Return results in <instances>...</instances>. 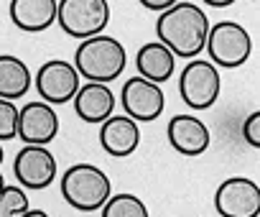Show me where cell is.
Instances as JSON below:
<instances>
[{
	"label": "cell",
	"instance_id": "6da1fadb",
	"mask_svg": "<svg viewBox=\"0 0 260 217\" xmlns=\"http://www.w3.org/2000/svg\"><path fill=\"white\" fill-rule=\"evenodd\" d=\"M156 34H158V44H164L174 56L191 61L207 46L209 18L202 11V6L184 0V3H174L166 13L158 16Z\"/></svg>",
	"mask_w": 260,
	"mask_h": 217
},
{
	"label": "cell",
	"instance_id": "7a4b0ae2",
	"mask_svg": "<svg viewBox=\"0 0 260 217\" xmlns=\"http://www.w3.org/2000/svg\"><path fill=\"white\" fill-rule=\"evenodd\" d=\"M127 64V54H125V46L112 39V36H94V39H87L77 46L74 51V69L79 77H84L87 82H97V84H107V82H115L122 69Z\"/></svg>",
	"mask_w": 260,
	"mask_h": 217
},
{
	"label": "cell",
	"instance_id": "3957f363",
	"mask_svg": "<svg viewBox=\"0 0 260 217\" xmlns=\"http://www.w3.org/2000/svg\"><path fill=\"white\" fill-rule=\"evenodd\" d=\"M61 197L79 212H97L112 197L110 176L94 164H74L61 176Z\"/></svg>",
	"mask_w": 260,
	"mask_h": 217
},
{
	"label": "cell",
	"instance_id": "277c9868",
	"mask_svg": "<svg viewBox=\"0 0 260 217\" xmlns=\"http://www.w3.org/2000/svg\"><path fill=\"white\" fill-rule=\"evenodd\" d=\"M56 21L67 36L87 41L100 36L110 23V3L105 0H59Z\"/></svg>",
	"mask_w": 260,
	"mask_h": 217
},
{
	"label": "cell",
	"instance_id": "5b68a950",
	"mask_svg": "<svg viewBox=\"0 0 260 217\" xmlns=\"http://www.w3.org/2000/svg\"><path fill=\"white\" fill-rule=\"evenodd\" d=\"M209 59L214 67L222 69H237L250 59L252 51V39L250 34L235 23V21H219L214 26H209V36H207V46Z\"/></svg>",
	"mask_w": 260,
	"mask_h": 217
},
{
	"label": "cell",
	"instance_id": "8992f818",
	"mask_svg": "<svg viewBox=\"0 0 260 217\" xmlns=\"http://www.w3.org/2000/svg\"><path fill=\"white\" fill-rule=\"evenodd\" d=\"M222 89L219 69L207 59H191L179 77V95L191 110H209Z\"/></svg>",
	"mask_w": 260,
	"mask_h": 217
},
{
	"label": "cell",
	"instance_id": "52a82bcc",
	"mask_svg": "<svg viewBox=\"0 0 260 217\" xmlns=\"http://www.w3.org/2000/svg\"><path fill=\"white\" fill-rule=\"evenodd\" d=\"M120 105L130 120L141 123H153L166 105V95L158 84L143 79V77H130L122 89H120Z\"/></svg>",
	"mask_w": 260,
	"mask_h": 217
},
{
	"label": "cell",
	"instance_id": "ba28073f",
	"mask_svg": "<svg viewBox=\"0 0 260 217\" xmlns=\"http://www.w3.org/2000/svg\"><path fill=\"white\" fill-rule=\"evenodd\" d=\"M34 84L41 95V102L46 105H67L74 100L77 89H79V74L77 69L64 61V59H49L39 67Z\"/></svg>",
	"mask_w": 260,
	"mask_h": 217
},
{
	"label": "cell",
	"instance_id": "9c48e42d",
	"mask_svg": "<svg viewBox=\"0 0 260 217\" xmlns=\"http://www.w3.org/2000/svg\"><path fill=\"white\" fill-rule=\"evenodd\" d=\"M214 209L219 217H257L260 187L247 176H230L214 192Z\"/></svg>",
	"mask_w": 260,
	"mask_h": 217
},
{
	"label": "cell",
	"instance_id": "30bf717a",
	"mask_svg": "<svg viewBox=\"0 0 260 217\" xmlns=\"http://www.w3.org/2000/svg\"><path fill=\"white\" fill-rule=\"evenodd\" d=\"M16 136L23 146H49L59 136V115L51 105L34 100L18 107V131Z\"/></svg>",
	"mask_w": 260,
	"mask_h": 217
},
{
	"label": "cell",
	"instance_id": "8fae6325",
	"mask_svg": "<svg viewBox=\"0 0 260 217\" xmlns=\"http://www.w3.org/2000/svg\"><path fill=\"white\" fill-rule=\"evenodd\" d=\"M13 174L21 189H46L56 179V156L44 146H23L13 159Z\"/></svg>",
	"mask_w": 260,
	"mask_h": 217
},
{
	"label": "cell",
	"instance_id": "7c38bea8",
	"mask_svg": "<svg viewBox=\"0 0 260 217\" xmlns=\"http://www.w3.org/2000/svg\"><path fill=\"white\" fill-rule=\"evenodd\" d=\"M169 143L176 153L181 156H202L209 148V128L197 118V115H174L169 120Z\"/></svg>",
	"mask_w": 260,
	"mask_h": 217
},
{
	"label": "cell",
	"instance_id": "4fadbf2b",
	"mask_svg": "<svg viewBox=\"0 0 260 217\" xmlns=\"http://www.w3.org/2000/svg\"><path fill=\"white\" fill-rule=\"evenodd\" d=\"M74 113L84 120V123H94L102 126L107 118H112L117 97L107 84H97V82H87L79 84L77 95H74Z\"/></svg>",
	"mask_w": 260,
	"mask_h": 217
},
{
	"label": "cell",
	"instance_id": "5bb4252c",
	"mask_svg": "<svg viewBox=\"0 0 260 217\" xmlns=\"http://www.w3.org/2000/svg\"><path fill=\"white\" fill-rule=\"evenodd\" d=\"M100 146L107 156L125 159L141 146V126L127 115H112L100 126Z\"/></svg>",
	"mask_w": 260,
	"mask_h": 217
},
{
	"label": "cell",
	"instance_id": "9a60e30c",
	"mask_svg": "<svg viewBox=\"0 0 260 217\" xmlns=\"http://www.w3.org/2000/svg\"><path fill=\"white\" fill-rule=\"evenodd\" d=\"M13 26L26 34H41L56 23V0H13L8 6Z\"/></svg>",
	"mask_w": 260,
	"mask_h": 217
},
{
	"label": "cell",
	"instance_id": "2e32d148",
	"mask_svg": "<svg viewBox=\"0 0 260 217\" xmlns=\"http://www.w3.org/2000/svg\"><path fill=\"white\" fill-rule=\"evenodd\" d=\"M136 67H138V77L153 82V84H164L174 77L176 69V56L158 41L143 44L136 54Z\"/></svg>",
	"mask_w": 260,
	"mask_h": 217
},
{
	"label": "cell",
	"instance_id": "e0dca14e",
	"mask_svg": "<svg viewBox=\"0 0 260 217\" xmlns=\"http://www.w3.org/2000/svg\"><path fill=\"white\" fill-rule=\"evenodd\" d=\"M31 69L13 54H0V100H18L31 89Z\"/></svg>",
	"mask_w": 260,
	"mask_h": 217
},
{
	"label": "cell",
	"instance_id": "ac0fdd59",
	"mask_svg": "<svg viewBox=\"0 0 260 217\" xmlns=\"http://www.w3.org/2000/svg\"><path fill=\"white\" fill-rule=\"evenodd\" d=\"M100 212H102V217H151L146 202L136 194H127V192L112 194Z\"/></svg>",
	"mask_w": 260,
	"mask_h": 217
},
{
	"label": "cell",
	"instance_id": "d6986e66",
	"mask_svg": "<svg viewBox=\"0 0 260 217\" xmlns=\"http://www.w3.org/2000/svg\"><path fill=\"white\" fill-rule=\"evenodd\" d=\"M31 209L28 194L21 187H3L0 189V217H21Z\"/></svg>",
	"mask_w": 260,
	"mask_h": 217
},
{
	"label": "cell",
	"instance_id": "ffe728a7",
	"mask_svg": "<svg viewBox=\"0 0 260 217\" xmlns=\"http://www.w3.org/2000/svg\"><path fill=\"white\" fill-rule=\"evenodd\" d=\"M16 131H18V107H16V102L0 100V143L13 141Z\"/></svg>",
	"mask_w": 260,
	"mask_h": 217
},
{
	"label": "cell",
	"instance_id": "44dd1931",
	"mask_svg": "<svg viewBox=\"0 0 260 217\" xmlns=\"http://www.w3.org/2000/svg\"><path fill=\"white\" fill-rule=\"evenodd\" d=\"M242 138L247 141V146L252 148H260V113H250L245 126H242Z\"/></svg>",
	"mask_w": 260,
	"mask_h": 217
},
{
	"label": "cell",
	"instance_id": "7402d4cb",
	"mask_svg": "<svg viewBox=\"0 0 260 217\" xmlns=\"http://www.w3.org/2000/svg\"><path fill=\"white\" fill-rule=\"evenodd\" d=\"M174 3H176V0H143V6L148 11H158V13H166Z\"/></svg>",
	"mask_w": 260,
	"mask_h": 217
},
{
	"label": "cell",
	"instance_id": "603a6c76",
	"mask_svg": "<svg viewBox=\"0 0 260 217\" xmlns=\"http://www.w3.org/2000/svg\"><path fill=\"white\" fill-rule=\"evenodd\" d=\"M21 217H51L49 212H44V209H28L26 214H21Z\"/></svg>",
	"mask_w": 260,
	"mask_h": 217
},
{
	"label": "cell",
	"instance_id": "cb8c5ba5",
	"mask_svg": "<svg viewBox=\"0 0 260 217\" xmlns=\"http://www.w3.org/2000/svg\"><path fill=\"white\" fill-rule=\"evenodd\" d=\"M207 6H214V8H224V6H232V0H222V3H219V0H212V3H207Z\"/></svg>",
	"mask_w": 260,
	"mask_h": 217
},
{
	"label": "cell",
	"instance_id": "d4e9b609",
	"mask_svg": "<svg viewBox=\"0 0 260 217\" xmlns=\"http://www.w3.org/2000/svg\"><path fill=\"white\" fill-rule=\"evenodd\" d=\"M6 187V179H3V171H0V189H3Z\"/></svg>",
	"mask_w": 260,
	"mask_h": 217
},
{
	"label": "cell",
	"instance_id": "484cf974",
	"mask_svg": "<svg viewBox=\"0 0 260 217\" xmlns=\"http://www.w3.org/2000/svg\"><path fill=\"white\" fill-rule=\"evenodd\" d=\"M3 159H6V151H3V146H0V164H3Z\"/></svg>",
	"mask_w": 260,
	"mask_h": 217
}]
</instances>
